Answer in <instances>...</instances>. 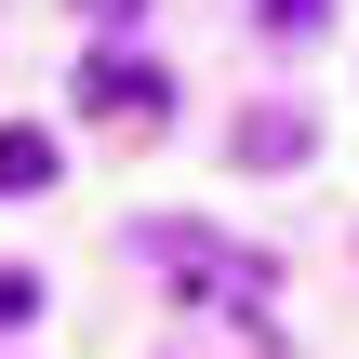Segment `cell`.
<instances>
[{"label":"cell","instance_id":"obj_1","mask_svg":"<svg viewBox=\"0 0 359 359\" xmlns=\"http://www.w3.org/2000/svg\"><path fill=\"white\" fill-rule=\"evenodd\" d=\"M160 266H173L200 306H226V320H253V306H266V266H253V253H226V240H200V226H160Z\"/></svg>","mask_w":359,"mask_h":359},{"label":"cell","instance_id":"obj_2","mask_svg":"<svg viewBox=\"0 0 359 359\" xmlns=\"http://www.w3.org/2000/svg\"><path fill=\"white\" fill-rule=\"evenodd\" d=\"M160 93H173V80L133 67V53H93V67H80V107H93V120H160Z\"/></svg>","mask_w":359,"mask_h":359},{"label":"cell","instance_id":"obj_3","mask_svg":"<svg viewBox=\"0 0 359 359\" xmlns=\"http://www.w3.org/2000/svg\"><path fill=\"white\" fill-rule=\"evenodd\" d=\"M13 187H53V133H27V120L0 133V200H13Z\"/></svg>","mask_w":359,"mask_h":359},{"label":"cell","instance_id":"obj_4","mask_svg":"<svg viewBox=\"0 0 359 359\" xmlns=\"http://www.w3.org/2000/svg\"><path fill=\"white\" fill-rule=\"evenodd\" d=\"M266 27H280V40H306V27H320V0H266Z\"/></svg>","mask_w":359,"mask_h":359},{"label":"cell","instance_id":"obj_5","mask_svg":"<svg viewBox=\"0 0 359 359\" xmlns=\"http://www.w3.org/2000/svg\"><path fill=\"white\" fill-rule=\"evenodd\" d=\"M27 306H40V280H13V266H0V333H13Z\"/></svg>","mask_w":359,"mask_h":359},{"label":"cell","instance_id":"obj_6","mask_svg":"<svg viewBox=\"0 0 359 359\" xmlns=\"http://www.w3.org/2000/svg\"><path fill=\"white\" fill-rule=\"evenodd\" d=\"M80 13H93V27H133V13H147V0H80Z\"/></svg>","mask_w":359,"mask_h":359}]
</instances>
